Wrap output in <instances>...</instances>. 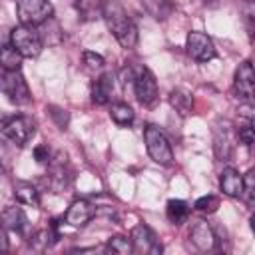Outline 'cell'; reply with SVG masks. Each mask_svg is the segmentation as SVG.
Returning a JSON list of instances; mask_svg holds the SVG:
<instances>
[{
  "instance_id": "cell-27",
  "label": "cell",
  "mask_w": 255,
  "mask_h": 255,
  "mask_svg": "<svg viewBox=\"0 0 255 255\" xmlns=\"http://www.w3.org/2000/svg\"><path fill=\"white\" fill-rule=\"evenodd\" d=\"M239 139H241L247 147L253 145V126H251V120H247L245 124L239 126Z\"/></svg>"
},
{
  "instance_id": "cell-29",
  "label": "cell",
  "mask_w": 255,
  "mask_h": 255,
  "mask_svg": "<svg viewBox=\"0 0 255 255\" xmlns=\"http://www.w3.org/2000/svg\"><path fill=\"white\" fill-rule=\"evenodd\" d=\"M8 249V235H6V227L0 223V251Z\"/></svg>"
},
{
  "instance_id": "cell-23",
  "label": "cell",
  "mask_w": 255,
  "mask_h": 255,
  "mask_svg": "<svg viewBox=\"0 0 255 255\" xmlns=\"http://www.w3.org/2000/svg\"><path fill=\"white\" fill-rule=\"evenodd\" d=\"M46 112H48V116L52 118V122H54L60 129H68V124H70V114H68V110H64V108H60V106H48Z\"/></svg>"
},
{
  "instance_id": "cell-19",
  "label": "cell",
  "mask_w": 255,
  "mask_h": 255,
  "mask_svg": "<svg viewBox=\"0 0 255 255\" xmlns=\"http://www.w3.org/2000/svg\"><path fill=\"white\" fill-rule=\"evenodd\" d=\"M187 213H189V207H187V203H185L183 199H169V201H167L165 215H167V219H169L173 225L183 223L185 217H187Z\"/></svg>"
},
{
  "instance_id": "cell-9",
  "label": "cell",
  "mask_w": 255,
  "mask_h": 255,
  "mask_svg": "<svg viewBox=\"0 0 255 255\" xmlns=\"http://www.w3.org/2000/svg\"><path fill=\"white\" fill-rule=\"evenodd\" d=\"M129 241H131L135 253H149V255L161 253V245H159L155 233H153L145 223H137V225L131 229Z\"/></svg>"
},
{
  "instance_id": "cell-28",
  "label": "cell",
  "mask_w": 255,
  "mask_h": 255,
  "mask_svg": "<svg viewBox=\"0 0 255 255\" xmlns=\"http://www.w3.org/2000/svg\"><path fill=\"white\" fill-rule=\"evenodd\" d=\"M50 149H48V145H36L34 147V159L38 161V163H48L50 161Z\"/></svg>"
},
{
  "instance_id": "cell-14",
  "label": "cell",
  "mask_w": 255,
  "mask_h": 255,
  "mask_svg": "<svg viewBox=\"0 0 255 255\" xmlns=\"http://www.w3.org/2000/svg\"><path fill=\"white\" fill-rule=\"evenodd\" d=\"M112 90H114V76L110 72H106L92 86V102L98 106H106L110 102Z\"/></svg>"
},
{
  "instance_id": "cell-3",
  "label": "cell",
  "mask_w": 255,
  "mask_h": 255,
  "mask_svg": "<svg viewBox=\"0 0 255 255\" xmlns=\"http://www.w3.org/2000/svg\"><path fill=\"white\" fill-rule=\"evenodd\" d=\"M143 141H145V149L149 153V157L159 163V165H169L173 161V149L171 143L167 141V137L163 135V131L155 126H147L143 129Z\"/></svg>"
},
{
  "instance_id": "cell-12",
  "label": "cell",
  "mask_w": 255,
  "mask_h": 255,
  "mask_svg": "<svg viewBox=\"0 0 255 255\" xmlns=\"http://www.w3.org/2000/svg\"><path fill=\"white\" fill-rule=\"evenodd\" d=\"M189 239L191 243L199 249V251H207L215 245V231L211 229V225L203 219L195 221L191 225V231H189Z\"/></svg>"
},
{
  "instance_id": "cell-24",
  "label": "cell",
  "mask_w": 255,
  "mask_h": 255,
  "mask_svg": "<svg viewBox=\"0 0 255 255\" xmlns=\"http://www.w3.org/2000/svg\"><path fill=\"white\" fill-rule=\"evenodd\" d=\"M241 197H245L247 205H253V199H255V171L249 169L243 177V191H241Z\"/></svg>"
},
{
  "instance_id": "cell-11",
  "label": "cell",
  "mask_w": 255,
  "mask_h": 255,
  "mask_svg": "<svg viewBox=\"0 0 255 255\" xmlns=\"http://www.w3.org/2000/svg\"><path fill=\"white\" fill-rule=\"evenodd\" d=\"M94 213H96V207H94L90 201H86V199H76V201L70 205L68 213H66V223L72 225V227H84V225L94 217Z\"/></svg>"
},
{
  "instance_id": "cell-18",
  "label": "cell",
  "mask_w": 255,
  "mask_h": 255,
  "mask_svg": "<svg viewBox=\"0 0 255 255\" xmlns=\"http://www.w3.org/2000/svg\"><path fill=\"white\" fill-rule=\"evenodd\" d=\"M169 104L171 108L179 114V116H187L191 110H193V98L183 92V90H171L169 94Z\"/></svg>"
},
{
  "instance_id": "cell-20",
  "label": "cell",
  "mask_w": 255,
  "mask_h": 255,
  "mask_svg": "<svg viewBox=\"0 0 255 255\" xmlns=\"http://www.w3.org/2000/svg\"><path fill=\"white\" fill-rule=\"evenodd\" d=\"M14 195L24 205H38V191L34 189L32 183H26V181L14 183Z\"/></svg>"
},
{
  "instance_id": "cell-10",
  "label": "cell",
  "mask_w": 255,
  "mask_h": 255,
  "mask_svg": "<svg viewBox=\"0 0 255 255\" xmlns=\"http://www.w3.org/2000/svg\"><path fill=\"white\" fill-rule=\"evenodd\" d=\"M233 88H235L237 96L243 98L245 102H251V100H253V92H255V74H253L251 62L239 64V68L235 70Z\"/></svg>"
},
{
  "instance_id": "cell-30",
  "label": "cell",
  "mask_w": 255,
  "mask_h": 255,
  "mask_svg": "<svg viewBox=\"0 0 255 255\" xmlns=\"http://www.w3.org/2000/svg\"><path fill=\"white\" fill-rule=\"evenodd\" d=\"M203 2H213V0H203Z\"/></svg>"
},
{
  "instance_id": "cell-1",
  "label": "cell",
  "mask_w": 255,
  "mask_h": 255,
  "mask_svg": "<svg viewBox=\"0 0 255 255\" xmlns=\"http://www.w3.org/2000/svg\"><path fill=\"white\" fill-rule=\"evenodd\" d=\"M102 16L110 28V32L114 34V38L118 40V44L126 50L135 48L137 44V28L133 24V20L128 16V12L124 10V6L116 0H104L102 4Z\"/></svg>"
},
{
  "instance_id": "cell-21",
  "label": "cell",
  "mask_w": 255,
  "mask_h": 255,
  "mask_svg": "<svg viewBox=\"0 0 255 255\" xmlns=\"http://www.w3.org/2000/svg\"><path fill=\"white\" fill-rule=\"evenodd\" d=\"M110 116H112V120H114L118 126H129V124L133 122V118H135L133 110H131L128 104H124V102L112 104V108H110Z\"/></svg>"
},
{
  "instance_id": "cell-17",
  "label": "cell",
  "mask_w": 255,
  "mask_h": 255,
  "mask_svg": "<svg viewBox=\"0 0 255 255\" xmlns=\"http://www.w3.org/2000/svg\"><path fill=\"white\" fill-rule=\"evenodd\" d=\"M22 58H24V56H22L10 42L0 46V66H2L4 70H20Z\"/></svg>"
},
{
  "instance_id": "cell-16",
  "label": "cell",
  "mask_w": 255,
  "mask_h": 255,
  "mask_svg": "<svg viewBox=\"0 0 255 255\" xmlns=\"http://www.w3.org/2000/svg\"><path fill=\"white\" fill-rule=\"evenodd\" d=\"M0 223L10 229V231H16V233H22L28 219H26V213L20 209V207H6L2 213H0Z\"/></svg>"
},
{
  "instance_id": "cell-5",
  "label": "cell",
  "mask_w": 255,
  "mask_h": 255,
  "mask_svg": "<svg viewBox=\"0 0 255 255\" xmlns=\"http://www.w3.org/2000/svg\"><path fill=\"white\" fill-rule=\"evenodd\" d=\"M16 12L24 26H40L52 16L54 8L48 0H16Z\"/></svg>"
},
{
  "instance_id": "cell-8",
  "label": "cell",
  "mask_w": 255,
  "mask_h": 255,
  "mask_svg": "<svg viewBox=\"0 0 255 255\" xmlns=\"http://www.w3.org/2000/svg\"><path fill=\"white\" fill-rule=\"evenodd\" d=\"M185 48H187V54L193 60H197V62H209V60H213L217 56L213 40L207 34L197 32V30H193V32L187 34Z\"/></svg>"
},
{
  "instance_id": "cell-4",
  "label": "cell",
  "mask_w": 255,
  "mask_h": 255,
  "mask_svg": "<svg viewBox=\"0 0 255 255\" xmlns=\"http://www.w3.org/2000/svg\"><path fill=\"white\" fill-rule=\"evenodd\" d=\"M10 44L24 56V58H36L42 52V38L36 30V26H18L10 34Z\"/></svg>"
},
{
  "instance_id": "cell-26",
  "label": "cell",
  "mask_w": 255,
  "mask_h": 255,
  "mask_svg": "<svg viewBox=\"0 0 255 255\" xmlns=\"http://www.w3.org/2000/svg\"><path fill=\"white\" fill-rule=\"evenodd\" d=\"M84 64H86L90 70H100V68H104L106 62H104V56L86 50V52H84Z\"/></svg>"
},
{
  "instance_id": "cell-22",
  "label": "cell",
  "mask_w": 255,
  "mask_h": 255,
  "mask_svg": "<svg viewBox=\"0 0 255 255\" xmlns=\"http://www.w3.org/2000/svg\"><path fill=\"white\" fill-rule=\"evenodd\" d=\"M106 251L118 253V255H129V253H133V245H131V241H129L128 237L116 235V237H110V239H108Z\"/></svg>"
},
{
  "instance_id": "cell-13",
  "label": "cell",
  "mask_w": 255,
  "mask_h": 255,
  "mask_svg": "<svg viewBox=\"0 0 255 255\" xmlns=\"http://www.w3.org/2000/svg\"><path fill=\"white\" fill-rule=\"evenodd\" d=\"M219 187L225 195L229 197H241V191H243V177L239 175L237 169L233 167H225L221 171V177H219Z\"/></svg>"
},
{
  "instance_id": "cell-2",
  "label": "cell",
  "mask_w": 255,
  "mask_h": 255,
  "mask_svg": "<svg viewBox=\"0 0 255 255\" xmlns=\"http://www.w3.org/2000/svg\"><path fill=\"white\" fill-rule=\"evenodd\" d=\"M0 92L16 106L30 104L32 96L20 70H4L0 74Z\"/></svg>"
},
{
  "instance_id": "cell-15",
  "label": "cell",
  "mask_w": 255,
  "mask_h": 255,
  "mask_svg": "<svg viewBox=\"0 0 255 255\" xmlns=\"http://www.w3.org/2000/svg\"><path fill=\"white\" fill-rule=\"evenodd\" d=\"M213 151L217 159H227L231 153V131L229 126H215L213 129Z\"/></svg>"
},
{
  "instance_id": "cell-6",
  "label": "cell",
  "mask_w": 255,
  "mask_h": 255,
  "mask_svg": "<svg viewBox=\"0 0 255 255\" xmlns=\"http://www.w3.org/2000/svg\"><path fill=\"white\" fill-rule=\"evenodd\" d=\"M36 133V124L32 122V118H26V116H16V118H10L4 126H2V135L4 139H8L10 143L22 147L26 145Z\"/></svg>"
},
{
  "instance_id": "cell-7",
  "label": "cell",
  "mask_w": 255,
  "mask_h": 255,
  "mask_svg": "<svg viewBox=\"0 0 255 255\" xmlns=\"http://www.w3.org/2000/svg\"><path fill=\"white\" fill-rule=\"evenodd\" d=\"M133 94L143 106H151L157 100V82L145 66H139L133 72Z\"/></svg>"
},
{
  "instance_id": "cell-25",
  "label": "cell",
  "mask_w": 255,
  "mask_h": 255,
  "mask_svg": "<svg viewBox=\"0 0 255 255\" xmlns=\"http://www.w3.org/2000/svg\"><path fill=\"white\" fill-rule=\"evenodd\" d=\"M219 207V199L215 195H203L195 201V209L201 213H213Z\"/></svg>"
}]
</instances>
